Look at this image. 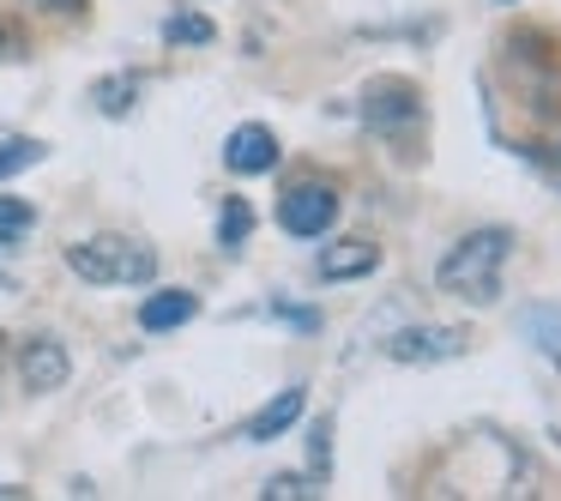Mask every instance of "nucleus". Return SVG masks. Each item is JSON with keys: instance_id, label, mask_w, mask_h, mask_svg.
I'll return each instance as SVG.
<instances>
[{"instance_id": "obj_14", "label": "nucleus", "mask_w": 561, "mask_h": 501, "mask_svg": "<svg viewBox=\"0 0 561 501\" xmlns=\"http://www.w3.org/2000/svg\"><path fill=\"white\" fill-rule=\"evenodd\" d=\"M248 236H254V206H248L242 194H230L218 212V248H242Z\"/></svg>"}, {"instance_id": "obj_18", "label": "nucleus", "mask_w": 561, "mask_h": 501, "mask_svg": "<svg viewBox=\"0 0 561 501\" xmlns=\"http://www.w3.org/2000/svg\"><path fill=\"white\" fill-rule=\"evenodd\" d=\"M308 459H314V477H332V417L308 429Z\"/></svg>"}, {"instance_id": "obj_9", "label": "nucleus", "mask_w": 561, "mask_h": 501, "mask_svg": "<svg viewBox=\"0 0 561 501\" xmlns=\"http://www.w3.org/2000/svg\"><path fill=\"white\" fill-rule=\"evenodd\" d=\"M194 315H199L194 291H151L146 303H139V327L146 332H175V327H187Z\"/></svg>"}, {"instance_id": "obj_15", "label": "nucleus", "mask_w": 561, "mask_h": 501, "mask_svg": "<svg viewBox=\"0 0 561 501\" xmlns=\"http://www.w3.org/2000/svg\"><path fill=\"white\" fill-rule=\"evenodd\" d=\"M43 139H7V146H0V182H7V175H19V170H31V163H43Z\"/></svg>"}, {"instance_id": "obj_4", "label": "nucleus", "mask_w": 561, "mask_h": 501, "mask_svg": "<svg viewBox=\"0 0 561 501\" xmlns=\"http://www.w3.org/2000/svg\"><path fill=\"white\" fill-rule=\"evenodd\" d=\"M278 224H284V236L320 242V236L339 224V187H332V182H296V187H284Z\"/></svg>"}, {"instance_id": "obj_2", "label": "nucleus", "mask_w": 561, "mask_h": 501, "mask_svg": "<svg viewBox=\"0 0 561 501\" xmlns=\"http://www.w3.org/2000/svg\"><path fill=\"white\" fill-rule=\"evenodd\" d=\"M67 272L85 284H151L158 278V248L134 236H85L67 248Z\"/></svg>"}, {"instance_id": "obj_7", "label": "nucleus", "mask_w": 561, "mask_h": 501, "mask_svg": "<svg viewBox=\"0 0 561 501\" xmlns=\"http://www.w3.org/2000/svg\"><path fill=\"white\" fill-rule=\"evenodd\" d=\"M272 163H278V134L266 122H242L224 139V170L230 175H266Z\"/></svg>"}, {"instance_id": "obj_16", "label": "nucleus", "mask_w": 561, "mask_h": 501, "mask_svg": "<svg viewBox=\"0 0 561 501\" xmlns=\"http://www.w3.org/2000/svg\"><path fill=\"white\" fill-rule=\"evenodd\" d=\"M31 224H37V206H31V200L0 194V236H7V242H19V236H25Z\"/></svg>"}, {"instance_id": "obj_1", "label": "nucleus", "mask_w": 561, "mask_h": 501, "mask_svg": "<svg viewBox=\"0 0 561 501\" xmlns=\"http://www.w3.org/2000/svg\"><path fill=\"white\" fill-rule=\"evenodd\" d=\"M513 230L507 224H483V230H465L459 242L440 254V266H435V284L447 296H459V303H471V308H489L501 296V272H507V260H513Z\"/></svg>"}, {"instance_id": "obj_12", "label": "nucleus", "mask_w": 561, "mask_h": 501, "mask_svg": "<svg viewBox=\"0 0 561 501\" xmlns=\"http://www.w3.org/2000/svg\"><path fill=\"white\" fill-rule=\"evenodd\" d=\"M134 98H139V73H115V79H98V86H91V103H98L110 122H122V115L134 110Z\"/></svg>"}, {"instance_id": "obj_11", "label": "nucleus", "mask_w": 561, "mask_h": 501, "mask_svg": "<svg viewBox=\"0 0 561 501\" xmlns=\"http://www.w3.org/2000/svg\"><path fill=\"white\" fill-rule=\"evenodd\" d=\"M519 332L537 344V356H543V363L561 368V308H549V303L525 308V315H519Z\"/></svg>"}, {"instance_id": "obj_6", "label": "nucleus", "mask_w": 561, "mask_h": 501, "mask_svg": "<svg viewBox=\"0 0 561 501\" xmlns=\"http://www.w3.org/2000/svg\"><path fill=\"white\" fill-rule=\"evenodd\" d=\"M67 375H73V356H67L61 339H49V332H37V339L19 344V380H25V392H61Z\"/></svg>"}, {"instance_id": "obj_5", "label": "nucleus", "mask_w": 561, "mask_h": 501, "mask_svg": "<svg viewBox=\"0 0 561 501\" xmlns=\"http://www.w3.org/2000/svg\"><path fill=\"white\" fill-rule=\"evenodd\" d=\"M471 351V339H465V327H404L387 339V356L404 368H435V363H459V356Z\"/></svg>"}, {"instance_id": "obj_13", "label": "nucleus", "mask_w": 561, "mask_h": 501, "mask_svg": "<svg viewBox=\"0 0 561 501\" xmlns=\"http://www.w3.org/2000/svg\"><path fill=\"white\" fill-rule=\"evenodd\" d=\"M211 37H218V31H211L206 13H170L163 19V43H170V49H206Z\"/></svg>"}, {"instance_id": "obj_21", "label": "nucleus", "mask_w": 561, "mask_h": 501, "mask_svg": "<svg viewBox=\"0 0 561 501\" xmlns=\"http://www.w3.org/2000/svg\"><path fill=\"white\" fill-rule=\"evenodd\" d=\"M49 13H85V0H43Z\"/></svg>"}, {"instance_id": "obj_17", "label": "nucleus", "mask_w": 561, "mask_h": 501, "mask_svg": "<svg viewBox=\"0 0 561 501\" xmlns=\"http://www.w3.org/2000/svg\"><path fill=\"white\" fill-rule=\"evenodd\" d=\"M320 483H327V477H296V471H284V477H272L260 496H266V501H308V496H320Z\"/></svg>"}, {"instance_id": "obj_22", "label": "nucleus", "mask_w": 561, "mask_h": 501, "mask_svg": "<svg viewBox=\"0 0 561 501\" xmlns=\"http://www.w3.org/2000/svg\"><path fill=\"white\" fill-rule=\"evenodd\" d=\"M501 7H513V0H501Z\"/></svg>"}, {"instance_id": "obj_3", "label": "nucleus", "mask_w": 561, "mask_h": 501, "mask_svg": "<svg viewBox=\"0 0 561 501\" xmlns=\"http://www.w3.org/2000/svg\"><path fill=\"white\" fill-rule=\"evenodd\" d=\"M363 127L380 139H392V146H404L411 127H423V91L404 73H375L363 86Z\"/></svg>"}, {"instance_id": "obj_10", "label": "nucleus", "mask_w": 561, "mask_h": 501, "mask_svg": "<svg viewBox=\"0 0 561 501\" xmlns=\"http://www.w3.org/2000/svg\"><path fill=\"white\" fill-rule=\"evenodd\" d=\"M302 405H308L302 387H284L278 399H266V405H260V411L242 423V441H272V435H284V429L302 417Z\"/></svg>"}, {"instance_id": "obj_8", "label": "nucleus", "mask_w": 561, "mask_h": 501, "mask_svg": "<svg viewBox=\"0 0 561 501\" xmlns=\"http://www.w3.org/2000/svg\"><path fill=\"white\" fill-rule=\"evenodd\" d=\"M380 242H368V236H344V242H332V248H320V284H356V278H368V272H380Z\"/></svg>"}, {"instance_id": "obj_20", "label": "nucleus", "mask_w": 561, "mask_h": 501, "mask_svg": "<svg viewBox=\"0 0 561 501\" xmlns=\"http://www.w3.org/2000/svg\"><path fill=\"white\" fill-rule=\"evenodd\" d=\"M0 61H19V37L7 25H0Z\"/></svg>"}, {"instance_id": "obj_19", "label": "nucleus", "mask_w": 561, "mask_h": 501, "mask_svg": "<svg viewBox=\"0 0 561 501\" xmlns=\"http://www.w3.org/2000/svg\"><path fill=\"white\" fill-rule=\"evenodd\" d=\"M272 315H278V320H290V327H302V332H320V315H314V308H290V303H272Z\"/></svg>"}]
</instances>
